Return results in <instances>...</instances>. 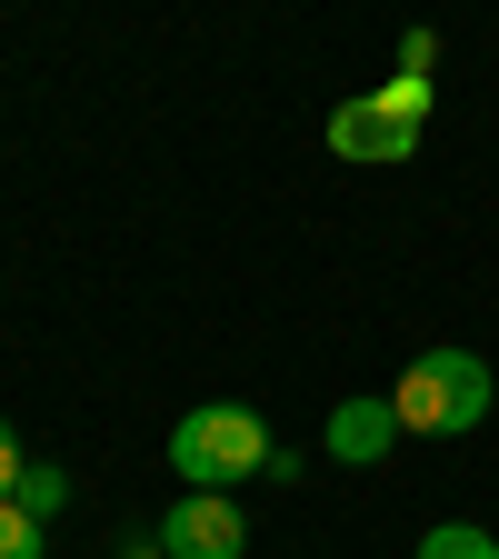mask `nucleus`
<instances>
[{"mask_svg": "<svg viewBox=\"0 0 499 559\" xmlns=\"http://www.w3.org/2000/svg\"><path fill=\"white\" fill-rule=\"evenodd\" d=\"M270 460H280V440H270V419H260L250 400H210V409H190L180 430H170V469H180L190 489L270 479Z\"/></svg>", "mask_w": 499, "mask_h": 559, "instance_id": "nucleus-1", "label": "nucleus"}, {"mask_svg": "<svg viewBox=\"0 0 499 559\" xmlns=\"http://www.w3.org/2000/svg\"><path fill=\"white\" fill-rule=\"evenodd\" d=\"M21 469H31V460H21V440H11V419H0V500L21 489Z\"/></svg>", "mask_w": 499, "mask_h": 559, "instance_id": "nucleus-10", "label": "nucleus"}, {"mask_svg": "<svg viewBox=\"0 0 499 559\" xmlns=\"http://www.w3.org/2000/svg\"><path fill=\"white\" fill-rule=\"evenodd\" d=\"M161 549L170 559H240L250 520H240L230 489H190V500H170V520H161Z\"/></svg>", "mask_w": 499, "mask_h": 559, "instance_id": "nucleus-4", "label": "nucleus"}, {"mask_svg": "<svg viewBox=\"0 0 499 559\" xmlns=\"http://www.w3.org/2000/svg\"><path fill=\"white\" fill-rule=\"evenodd\" d=\"M430 60H440V40H430V31H409V40H400V70H409V81H430Z\"/></svg>", "mask_w": 499, "mask_h": 559, "instance_id": "nucleus-9", "label": "nucleus"}, {"mask_svg": "<svg viewBox=\"0 0 499 559\" xmlns=\"http://www.w3.org/2000/svg\"><path fill=\"white\" fill-rule=\"evenodd\" d=\"M390 409L419 440H470L489 419V360L479 349H419V360L400 370V390H390Z\"/></svg>", "mask_w": 499, "mask_h": 559, "instance_id": "nucleus-2", "label": "nucleus"}, {"mask_svg": "<svg viewBox=\"0 0 499 559\" xmlns=\"http://www.w3.org/2000/svg\"><path fill=\"white\" fill-rule=\"evenodd\" d=\"M130 559H170V549H161V539H151V549H130Z\"/></svg>", "mask_w": 499, "mask_h": 559, "instance_id": "nucleus-11", "label": "nucleus"}, {"mask_svg": "<svg viewBox=\"0 0 499 559\" xmlns=\"http://www.w3.org/2000/svg\"><path fill=\"white\" fill-rule=\"evenodd\" d=\"M419 130H430V120H409L390 91H370V100H340V110H330V151H340V160L390 170V160H409V151H419Z\"/></svg>", "mask_w": 499, "mask_h": 559, "instance_id": "nucleus-3", "label": "nucleus"}, {"mask_svg": "<svg viewBox=\"0 0 499 559\" xmlns=\"http://www.w3.org/2000/svg\"><path fill=\"white\" fill-rule=\"evenodd\" d=\"M320 440H330V460H340V469H370V460H380L390 440H409V430H400V409H390V390H380V400H340Z\"/></svg>", "mask_w": 499, "mask_h": 559, "instance_id": "nucleus-5", "label": "nucleus"}, {"mask_svg": "<svg viewBox=\"0 0 499 559\" xmlns=\"http://www.w3.org/2000/svg\"><path fill=\"white\" fill-rule=\"evenodd\" d=\"M11 500H21L31 520H60V500H70V469H50V460H40V469H21V489H11Z\"/></svg>", "mask_w": 499, "mask_h": 559, "instance_id": "nucleus-7", "label": "nucleus"}, {"mask_svg": "<svg viewBox=\"0 0 499 559\" xmlns=\"http://www.w3.org/2000/svg\"><path fill=\"white\" fill-rule=\"evenodd\" d=\"M0 559H40V520L21 500H0Z\"/></svg>", "mask_w": 499, "mask_h": 559, "instance_id": "nucleus-8", "label": "nucleus"}, {"mask_svg": "<svg viewBox=\"0 0 499 559\" xmlns=\"http://www.w3.org/2000/svg\"><path fill=\"white\" fill-rule=\"evenodd\" d=\"M419 559H499V539H489L479 520H440L430 539H419Z\"/></svg>", "mask_w": 499, "mask_h": 559, "instance_id": "nucleus-6", "label": "nucleus"}]
</instances>
